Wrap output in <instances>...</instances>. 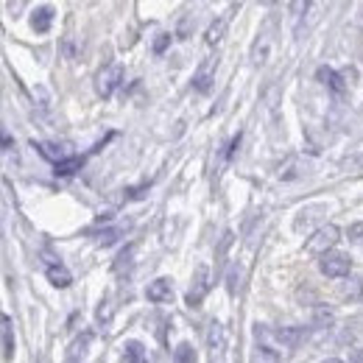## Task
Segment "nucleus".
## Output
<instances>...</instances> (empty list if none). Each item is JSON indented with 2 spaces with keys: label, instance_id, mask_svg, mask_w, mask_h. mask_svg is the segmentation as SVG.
I'll list each match as a JSON object with an SVG mask.
<instances>
[{
  "label": "nucleus",
  "instance_id": "obj_1",
  "mask_svg": "<svg viewBox=\"0 0 363 363\" xmlns=\"http://www.w3.org/2000/svg\"><path fill=\"white\" fill-rule=\"evenodd\" d=\"M341 240V229L335 227V224H324V227H318L311 238H308V243H305V249L311 252V255H327V252H333V246Z\"/></svg>",
  "mask_w": 363,
  "mask_h": 363
},
{
  "label": "nucleus",
  "instance_id": "obj_2",
  "mask_svg": "<svg viewBox=\"0 0 363 363\" xmlns=\"http://www.w3.org/2000/svg\"><path fill=\"white\" fill-rule=\"evenodd\" d=\"M318 272L324 274V277H330V279H341V277H347V274L352 272V257L333 249V252L318 257Z\"/></svg>",
  "mask_w": 363,
  "mask_h": 363
},
{
  "label": "nucleus",
  "instance_id": "obj_3",
  "mask_svg": "<svg viewBox=\"0 0 363 363\" xmlns=\"http://www.w3.org/2000/svg\"><path fill=\"white\" fill-rule=\"evenodd\" d=\"M121 82H123V65H121V62H112V65H106V67L95 76V92H98L101 98H109L112 92L121 87Z\"/></svg>",
  "mask_w": 363,
  "mask_h": 363
},
{
  "label": "nucleus",
  "instance_id": "obj_4",
  "mask_svg": "<svg viewBox=\"0 0 363 363\" xmlns=\"http://www.w3.org/2000/svg\"><path fill=\"white\" fill-rule=\"evenodd\" d=\"M207 291H210V266L201 263V266L196 269V274H193V285H190V291H187V296H184L187 308H199V305L204 302Z\"/></svg>",
  "mask_w": 363,
  "mask_h": 363
},
{
  "label": "nucleus",
  "instance_id": "obj_5",
  "mask_svg": "<svg viewBox=\"0 0 363 363\" xmlns=\"http://www.w3.org/2000/svg\"><path fill=\"white\" fill-rule=\"evenodd\" d=\"M145 299L154 302V305H168V302H174V285H171V279H168V277H160V279L148 282Z\"/></svg>",
  "mask_w": 363,
  "mask_h": 363
},
{
  "label": "nucleus",
  "instance_id": "obj_6",
  "mask_svg": "<svg viewBox=\"0 0 363 363\" xmlns=\"http://www.w3.org/2000/svg\"><path fill=\"white\" fill-rule=\"evenodd\" d=\"M216 67H218V59H216V56L204 59L201 67H199L196 76H193V87H196L199 92H210L213 82H216Z\"/></svg>",
  "mask_w": 363,
  "mask_h": 363
},
{
  "label": "nucleus",
  "instance_id": "obj_7",
  "mask_svg": "<svg viewBox=\"0 0 363 363\" xmlns=\"http://www.w3.org/2000/svg\"><path fill=\"white\" fill-rule=\"evenodd\" d=\"M224 347H227V333H224L221 321H210V327H207V350H210V355L218 358L224 352Z\"/></svg>",
  "mask_w": 363,
  "mask_h": 363
},
{
  "label": "nucleus",
  "instance_id": "obj_8",
  "mask_svg": "<svg viewBox=\"0 0 363 363\" xmlns=\"http://www.w3.org/2000/svg\"><path fill=\"white\" fill-rule=\"evenodd\" d=\"M272 335L274 341L282 344L285 350H294V347H299L305 341V330L302 327H279V330H274Z\"/></svg>",
  "mask_w": 363,
  "mask_h": 363
},
{
  "label": "nucleus",
  "instance_id": "obj_9",
  "mask_svg": "<svg viewBox=\"0 0 363 363\" xmlns=\"http://www.w3.org/2000/svg\"><path fill=\"white\" fill-rule=\"evenodd\" d=\"M92 338H95V333L92 330H84L70 347H67V363H79L84 355H87V350H90Z\"/></svg>",
  "mask_w": 363,
  "mask_h": 363
},
{
  "label": "nucleus",
  "instance_id": "obj_10",
  "mask_svg": "<svg viewBox=\"0 0 363 363\" xmlns=\"http://www.w3.org/2000/svg\"><path fill=\"white\" fill-rule=\"evenodd\" d=\"M45 277L53 288H70V282H73V274L67 272V266H62V263H50L45 269Z\"/></svg>",
  "mask_w": 363,
  "mask_h": 363
},
{
  "label": "nucleus",
  "instance_id": "obj_11",
  "mask_svg": "<svg viewBox=\"0 0 363 363\" xmlns=\"http://www.w3.org/2000/svg\"><path fill=\"white\" fill-rule=\"evenodd\" d=\"M318 82L324 84V87H330L333 92H344L347 90V84H344V76L341 73H335L333 67H318Z\"/></svg>",
  "mask_w": 363,
  "mask_h": 363
},
{
  "label": "nucleus",
  "instance_id": "obj_12",
  "mask_svg": "<svg viewBox=\"0 0 363 363\" xmlns=\"http://www.w3.org/2000/svg\"><path fill=\"white\" fill-rule=\"evenodd\" d=\"M50 23H53V9H50V6H40V9L34 11V17H31V28H34L37 34H45L48 28H50Z\"/></svg>",
  "mask_w": 363,
  "mask_h": 363
},
{
  "label": "nucleus",
  "instance_id": "obj_13",
  "mask_svg": "<svg viewBox=\"0 0 363 363\" xmlns=\"http://www.w3.org/2000/svg\"><path fill=\"white\" fill-rule=\"evenodd\" d=\"M3 361H11L14 358V327H11V318L3 316Z\"/></svg>",
  "mask_w": 363,
  "mask_h": 363
},
{
  "label": "nucleus",
  "instance_id": "obj_14",
  "mask_svg": "<svg viewBox=\"0 0 363 363\" xmlns=\"http://www.w3.org/2000/svg\"><path fill=\"white\" fill-rule=\"evenodd\" d=\"M82 165H84V157H65L62 162L53 165V174L56 177H70V174L82 171Z\"/></svg>",
  "mask_w": 363,
  "mask_h": 363
},
{
  "label": "nucleus",
  "instance_id": "obj_15",
  "mask_svg": "<svg viewBox=\"0 0 363 363\" xmlns=\"http://www.w3.org/2000/svg\"><path fill=\"white\" fill-rule=\"evenodd\" d=\"M224 31H227V20L224 17H218L210 28H207V34H204V43L207 45H218L221 40H224Z\"/></svg>",
  "mask_w": 363,
  "mask_h": 363
},
{
  "label": "nucleus",
  "instance_id": "obj_16",
  "mask_svg": "<svg viewBox=\"0 0 363 363\" xmlns=\"http://www.w3.org/2000/svg\"><path fill=\"white\" fill-rule=\"evenodd\" d=\"M335 321V311L327 305H316L313 308V327H333Z\"/></svg>",
  "mask_w": 363,
  "mask_h": 363
},
{
  "label": "nucleus",
  "instance_id": "obj_17",
  "mask_svg": "<svg viewBox=\"0 0 363 363\" xmlns=\"http://www.w3.org/2000/svg\"><path fill=\"white\" fill-rule=\"evenodd\" d=\"M174 363H196V347L190 341H182L174 350Z\"/></svg>",
  "mask_w": 363,
  "mask_h": 363
},
{
  "label": "nucleus",
  "instance_id": "obj_18",
  "mask_svg": "<svg viewBox=\"0 0 363 363\" xmlns=\"http://www.w3.org/2000/svg\"><path fill=\"white\" fill-rule=\"evenodd\" d=\"M126 363H148L145 347H143L140 341H129V344H126Z\"/></svg>",
  "mask_w": 363,
  "mask_h": 363
},
{
  "label": "nucleus",
  "instance_id": "obj_19",
  "mask_svg": "<svg viewBox=\"0 0 363 363\" xmlns=\"http://www.w3.org/2000/svg\"><path fill=\"white\" fill-rule=\"evenodd\" d=\"M34 145L40 148V154H43V157H48V160H53V165L65 160V151H59V148H56V145H50V143H34Z\"/></svg>",
  "mask_w": 363,
  "mask_h": 363
},
{
  "label": "nucleus",
  "instance_id": "obj_20",
  "mask_svg": "<svg viewBox=\"0 0 363 363\" xmlns=\"http://www.w3.org/2000/svg\"><path fill=\"white\" fill-rule=\"evenodd\" d=\"M112 318V302L109 299H101V308H98V321H109Z\"/></svg>",
  "mask_w": 363,
  "mask_h": 363
},
{
  "label": "nucleus",
  "instance_id": "obj_21",
  "mask_svg": "<svg viewBox=\"0 0 363 363\" xmlns=\"http://www.w3.org/2000/svg\"><path fill=\"white\" fill-rule=\"evenodd\" d=\"M171 45V34H160L157 40H154V53H165Z\"/></svg>",
  "mask_w": 363,
  "mask_h": 363
},
{
  "label": "nucleus",
  "instance_id": "obj_22",
  "mask_svg": "<svg viewBox=\"0 0 363 363\" xmlns=\"http://www.w3.org/2000/svg\"><path fill=\"white\" fill-rule=\"evenodd\" d=\"M257 363H277V355L269 347H257Z\"/></svg>",
  "mask_w": 363,
  "mask_h": 363
},
{
  "label": "nucleus",
  "instance_id": "obj_23",
  "mask_svg": "<svg viewBox=\"0 0 363 363\" xmlns=\"http://www.w3.org/2000/svg\"><path fill=\"white\" fill-rule=\"evenodd\" d=\"M227 291H229V296H235V294H238V269H232V272H229Z\"/></svg>",
  "mask_w": 363,
  "mask_h": 363
},
{
  "label": "nucleus",
  "instance_id": "obj_24",
  "mask_svg": "<svg viewBox=\"0 0 363 363\" xmlns=\"http://www.w3.org/2000/svg\"><path fill=\"white\" fill-rule=\"evenodd\" d=\"M350 240H363V221L350 227Z\"/></svg>",
  "mask_w": 363,
  "mask_h": 363
},
{
  "label": "nucleus",
  "instance_id": "obj_25",
  "mask_svg": "<svg viewBox=\"0 0 363 363\" xmlns=\"http://www.w3.org/2000/svg\"><path fill=\"white\" fill-rule=\"evenodd\" d=\"M115 238H118V229H109V232H104V235H101V246H109V243H115Z\"/></svg>",
  "mask_w": 363,
  "mask_h": 363
},
{
  "label": "nucleus",
  "instance_id": "obj_26",
  "mask_svg": "<svg viewBox=\"0 0 363 363\" xmlns=\"http://www.w3.org/2000/svg\"><path fill=\"white\" fill-rule=\"evenodd\" d=\"M350 363H363V350H352L350 352Z\"/></svg>",
  "mask_w": 363,
  "mask_h": 363
},
{
  "label": "nucleus",
  "instance_id": "obj_27",
  "mask_svg": "<svg viewBox=\"0 0 363 363\" xmlns=\"http://www.w3.org/2000/svg\"><path fill=\"white\" fill-rule=\"evenodd\" d=\"M321 363H347V361H341V358H327V361H321Z\"/></svg>",
  "mask_w": 363,
  "mask_h": 363
}]
</instances>
